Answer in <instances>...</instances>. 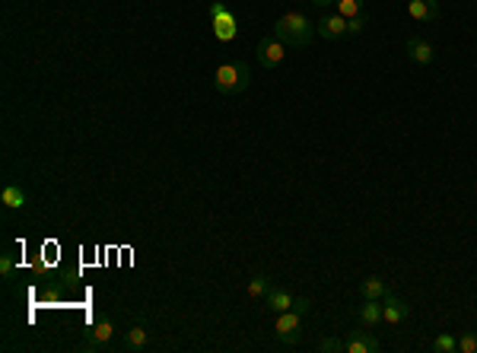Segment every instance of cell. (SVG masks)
Returning <instances> with one entry per match:
<instances>
[{
  "label": "cell",
  "mask_w": 477,
  "mask_h": 353,
  "mask_svg": "<svg viewBox=\"0 0 477 353\" xmlns=\"http://www.w3.org/2000/svg\"><path fill=\"white\" fill-rule=\"evenodd\" d=\"M274 36L281 38L286 48H309L318 32H315V23H312L305 13L290 10L274 23Z\"/></svg>",
  "instance_id": "1"
},
{
  "label": "cell",
  "mask_w": 477,
  "mask_h": 353,
  "mask_svg": "<svg viewBox=\"0 0 477 353\" xmlns=\"http://www.w3.org/2000/svg\"><path fill=\"white\" fill-rule=\"evenodd\" d=\"M251 86V73L242 60H229V64H220L214 73V90L220 96H242Z\"/></svg>",
  "instance_id": "2"
},
{
  "label": "cell",
  "mask_w": 477,
  "mask_h": 353,
  "mask_svg": "<svg viewBox=\"0 0 477 353\" xmlns=\"http://www.w3.org/2000/svg\"><path fill=\"white\" fill-rule=\"evenodd\" d=\"M115 322H112V315H95V322L86 328V341H83V347L86 350H108L112 347V341H115Z\"/></svg>",
  "instance_id": "3"
},
{
  "label": "cell",
  "mask_w": 477,
  "mask_h": 353,
  "mask_svg": "<svg viewBox=\"0 0 477 353\" xmlns=\"http://www.w3.org/2000/svg\"><path fill=\"white\" fill-rule=\"evenodd\" d=\"M274 334L281 337V344H286V347H296L299 337H303V315H299L296 309L277 312V318H274Z\"/></svg>",
  "instance_id": "4"
},
{
  "label": "cell",
  "mask_w": 477,
  "mask_h": 353,
  "mask_svg": "<svg viewBox=\"0 0 477 353\" xmlns=\"http://www.w3.org/2000/svg\"><path fill=\"white\" fill-rule=\"evenodd\" d=\"M283 58H286V45L277 36H264L261 42L255 45V60L264 67V70H274V67H281Z\"/></svg>",
  "instance_id": "5"
},
{
  "label": "cell",
  "mask_w": 477,
  "mask_h": 353,
  "mask_svg": "<svg viewBox=\"0 0 477 353\" xmlns=\"http://www.w3.org/2000/svg\"><path fill=\"white\" fill-rule=\"evenodd\" d=\"M411 315V305H407L401 296H394V293H388L385 300H382V322L388 325V328H398L404 318Z\"/></svg>",
  "instance_id": "6"
},
{
  "label": "cell",
  "mask_w": 477,
  "mask_h": 353,
  "mask_svg": "<svg viewBox=\"0 0 477 353\" xmlns=\"http://www.w3.org/2000/svg\"><path fill=\"white\" fill-rule=\"evenodd\" d=\"M315 32L322 38H328V42H340V38L347 36V19L340 16V13H325L315 23Z\"/></svg>",
  "instance_id": "7"
},
{
  "label": "cell",
  "mask_w": 477,
  "mask_h": 353,
  "mask_svg": "<svg viewBox=\"0 0 477 353\" xmlns=\"http://www.w3.org/2000/svg\"><path fill=\"white\" fill-rule=\"evenodd\" d=\"M376 350H379V337L372 334V328L350 331L344 341V353H376Z\"/></svg>",
  "instance_id": "8"
},
{
  "label": "cell",
  "mask_w": 477,
  "mask_h": 353,
  "mask_svg": "<svg viewBox=\"0 0 477 353\" xmlns=\"http://www.w3.org/2000/svg\"><path fill=\"white\" fill-rule=\"evenodd\" d=\"M404 51H407V58H411L414 64H420V67H426V64H433V60H436V48L426 42V38H420V36L407 38Z\"/></svg>",
  "instance_id": "9"
},
{
  "label": "cell",
  "mask_w": 477,
  "mask_h": 353,
  "mask_svg": "<svg viewBox=\"0 0 477 353\" xmlns=\"http://www.w3.org/2000/svg\"><path fill=\"white\" fill-rule=\"evenodd\" d=\"M210 16H214V26H216V38L229 42V38L236 36V23H233V16H229V6L226 4H214V6H210Z\"/></svg>",
  "instance_id": "10"
},
{
  "label": "cell",
  "mask_w": 477,
  "mask_h": 353,
  "mask_svg": "<svg viewBox=\"0 0 477 353\" xmlns=\"http://www.w3.org/2000/svg\"><path fill=\"white\" fill-rule=\"evenodd\" d=\"M407 16L414 23H433L439 16V4L436 0H407Z\"/></svg>",
  "instance_id": "11"
},
{
  "label": "cell",
  "mask_w": 477,
  "mask_h": 353,
  "mask_svg": "<svg viewBox=\"0 0 477 353\" xmlns=\"http://www.w3.org/2000/svg\"><path fill=\"white\" fill-rule=\"evenodd\" d=\"M147 344H150V331L143 328V325H131V328L125 331V337H121V350H127V353L147 350Z\"/></svg>",
  "instance_id": "12"
},
{
  "label": "cell",
  "mask_w": 477,
  "mask_h": 353,
  "mask_svg": "<svg viewBox=\"0 0 477 353\" xmlns=\"http://www.w3.org/2000/svg\"><path fill=\"white\" fill-rule=\"evenodd\" d=\"M264 305H268L271 312H290L293 305H296V296L283 287H271L268 296H264Z\"/></svg>",
  "instance_id": "13"
},
{
  "label": "cell",
  "mask_w": 477,
  "mask_h": 353,
  "mask_svg": "<svg viewBox=\"0 0 477 353\" xmlns=\"http://www.w3.org/2000/svg\"><path fill=\"white\" fill-rule=\"evenodd\" d=\"M357 318L363 328H376L382 325V300H363V305L357 309Z\"/></svg>",
  "instance_id": "14"
},
{
  "label": "cell",
  "mask_w": 477,
  "mask_h": 353,
  "mask_svg": "<svg viewBox=\"0 0 477 353\" xmlns=\"http://www.w3.org/2000/svg\"><path fill=\"white\" fill-rule=\"evenodd\" d=\"M0 204H4L6 210H23L26 204H29V194H26V188H19V185H4Z\"/></svg>",
  "instance_id": "15"
},
{
  "label": "cell",
  "mask_w": 477,
  "mask_h": 353,
  "mask_svg": "<svg viewBox=\"0 0 477 353\" xmlns=\"http://www.w3.org/2000/svg\"><path fill=\"white\" fill-rule=\"evenodd\" d=\"M388 293H392V287H388L382 277H366V280L360 283V296H363V300H385Z\"/></svg>",
  "instance_id": "16"
},
{
  "label": "cell",
  "mask_w": 477,
  "mask_h": 353,
  "mask_svg": "<svg viewBox=\"0 0 477 353\" xmlns=\"http://www.w3.org/2000/svg\"><path fill=\"white\" fill-rule=\"evenodd\" d=\"M271 287H274V280H271L264 270L251 274V280H248V300H261V302H264V296H268Z\"/></svg>",
  "instance_id": "17"
},
{
  "label": "cell",
  "mask_w": 477,
  "mask_h": 353,
  "mask_svg": "<svg viewBox=\"0 0 477 353\" xmlns=\"http://www.w3.org/2000/svg\"><path fill=\"white\" fill-rule=\"evenodd\" d=\"M363 6H366V0H334V13H340L344 19H353L360 13H366Z\"/></svg>",
  "instance_id": "18"
},
{
  "label": "cell",
  "mask_w": 477,
  "mask_h": 353,
  "mask_svg": "<svg viewBox=\"0 0 477 353\" xmlns=\"http://www.w3.org/2000/svg\"><path fill=\"white\" fill-rule=\"evenodd\" d=\"M455 350H458V337L452 334H436L429 341V353H455Z\"/></svg>",
  "instance_id": "19"
},
{
  "label": "cell",
  "mask_w": 477,
  "mask_h": 353,
  "mask_svg": "<svg viewBox=\"0 0 477 353\" xmlns=\"http://www.w3.org/2000/svg\"><path fill=\"white\" fill-rule=\"evenodd\" d=\"M366 26H369V16H366V13L347 19V36H360V32H366Z\"/></svg>",
  "instance_id": "20"
},
{
  "label": "cell",
  "mask_w": 477,
  "mask_h": 353,
  "mask_svg": "<svg viewBox=\"0 0 477 353\" xmlns=\"http://www.w3.org/2000/svg\"><path fill=\"white\" fill-rule=\"evenodd\" d=\"M458 350L461 353H477V334L474 331H465V334L458 337Z\"/></svg>",
  "instance_id": "21"
},
{
  "label": "cell",
  "mask_w": 477,
  "mask_h": 353,
  "mask_svg": "<svg viewBox=\"0 0 477 353\" xmlns=\"http://www.w3.org/2000/svg\"><path fill=\"white\" fill-rule=\"evenodd\" d=\"M318 350L322 353H340L344 350V341H337V337H322V341H318Z\"/></svg>",
  "instance_id": "22"
},
{
  "label": "cell",
  "mask_w": 477,
  "mask_h": 353,
  "mask_svg": "<svg viewBox=\"0 0 477 353\" xmlns=\"http://www.w3.org/2000/svg\"><path fill=\"white\" fill-rule=\"evenodd\" d=\"M13 268H16V261H13V252L6 248V252L0 255V274H4V277H10V274H13Z\"/></svg>",
  "instance_id": "23"
},
{
  "label": "cell",
  "mask_w": 477,
  "mask_h": 353,
  "mask_svg": "<svg viewBox=\"0 0 477 353\" xmlns=\"http://www.w3.org/2000/svg\"><path fill=\"white\" fill-rule=\"evenodd\" d=\"M315 10H328V6H334V0H309Z\"/></svg>",
  "instance_id": "24"
}]
</instances>
